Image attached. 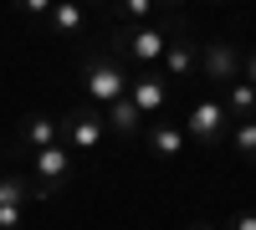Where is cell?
I'll list each match as a JSON object with an SVG mask.
<instances>
[{
    "instance_id": "obj_19",
    "label": "cell",
    "mask_w": 256,
    "mask_h": 230,
    "mask_svg": "<svg viewBox=\"0 0 256 230\" xmlns=\"http://www.w3.org/2000/svg\"><path fill=\"white\" fill-rule=\"evenodd\" d=\"M184 230H216V225H210V220H190Z\"/></svg>"
},
{
    "instance_id": "obj_5",
    "label": "cell",
    "mask_w": 256,
    "mask_h": 230,
    "mask_svg": "<svg viewBox=\"0 0 256 230\" xmlns=\"http://www.w3.org/2000/svg\"><path fill=\"white\" fill-rule=\"evenodd\" d=\"M200 77L210 87H230L241 77V46L236 41H205L200 46Z\"/></svg>"
},
{
    "instance_id": "obj_16",
    "label": "cell",
    "mask_w": 256,
    "mask_h": 230,
    "mask_svg": "<svg viewBox=\"0 0 256 230\" xmlns=\"http://www.w3.org/2000/svg\"><path fill=\"white\" fill-rule=\"evenodd\" d=\"M52 5H56V0H16V10H20V15H31V20H46Z\"/></svg>"
},
{
    "instance_id": "obj_15",
    "label": "cell",
    "mask_w": 256,
    "mask_h": 230,
    "mask_svg": "<svg viewBox=\"0 0 256 230\" xmlns=\"http://www.w3.org/2000/svg\"><path fill=\"white\" fill-rule=\"evenodd\" d=\"M0 230H26V205H0Z\"/></svg>"
},
{
    "instance_id": "obj_9",
    "label": "cell",
    "mask_w": 256,
    "mask_h": 230,
    "mask_svg": "<svg viewBox=\"0 0 256 230\" xmlns=\"http://www.w3.org/2000/svg\"><path fill=\"white\" fill-rule=\"evenodd\" d=\"M144 138H148V149H154L159 159H180L184 154V123H169V118H159V123H148L144 128Z\"/></svg>"
},
{
    "instance_id": "obj_14",
    "label": "cell",
    "mask_w": 256,
    "mask_h": 230,
    "mask_svg": "<svg viewBox=\"0 0 256 230\" xmlns=\"http://www.w3.org/2000/svg\"><path fill=\"white\" fill-rule=\"evenodd\" d=\"M0 205H31V179L26 174H0Z\"/></svg>"
},
{
    "instance_id": "obj_21",
    "label": "cell",
    "mask_w": 256,
    "mask_h": 230,
    "mask_svg": "<svg viewBox=\"0 0 256 230\" xmlns=\"http://www.w3.org/2000/svg\"><path fill=\"white\" fill-rule=\"evenodd\" d=\"M92 5H108V0H92Z\"/></svg>"
},
{
    "instance_id": "obj_20",
    "label": "cell",
    "mask_w": 256,
    "mask_h": 230,
    "mask_svg": "<svg viewBox=\"0 0 256 230\" xmlns=\"http://www.w3.org/2000/svg\"><path fill=\"white\" fill-rule=\"evenodd\" d=\"M164 5H169V10H174V5H184V0H164Z\"/></svg>"
},
{
    "instance_id": "obj_12",
    "label": "cell",
    "mask_w": 256,
    "mask_h": 230,
    "mask_svg": "<svg viewBox=\"0 0 256 230\" xmlns=\"http://www.w3.org/2000/svg\"><path fill=\"white\" fill-rule=\"evenodd\" d=\"M159 0H108V10H113V26H144L148 15H154Z\"/></svg>"
},
{
    "instance_id": "obj_11",
    "label": "cell",
    "mask_w": 256,
    "mask_h": 230,
    "mask_svg": "<svg viewBox=\"0 0 256 230\" xmlns=\"http://www.w3.org/2000/svg\"><path fill=\"white\" fill-rule=\"evenodd\" d=\"M220 92H226V97H220L226 113L236 118V123H241V118H256V87H251L246 77H236V82H230V87H220Z\"/></svg>"
},
{
    "instance_id": "obj_18",
    "label": "cell",
    "mask_w": 256,
    "mask_h": 230,
    "mask_svg": "<svg viewBox=\"0 0 256 230\" xmlns=\"http://www.w3.org/2000/svg\"><path fill=\"white\" fill-rule=\"evenodd\" d=\"M241 77H246V82H251V87H256V46H251V51L241 56Z\"/></svg>"
},
{
    "instance_id": "obj_13",
    "label": "cell",
    "mask_w": 256,
    "mask_h": 230,
    "mask_svg": "<svg viewBox=\"0 0 256 230\" xmlns=\"http://www.w3.org/2000/svg\"><path fill=\"white\" fill-rule=\"evenodd\" d=\"M230 149H236L246 164H256V118H241V123H230Z\"/></svg>"
},
{
    "instance_id": "obj_6",
    "label": "cell",
    "mask_w": 256,
    "mask_h": 230,
    "mask_svg": "<svg viewBox=\"0 0 256 230\" xmlns=\"http://www.w3.org/2000/svg\"><path fill=\"white\" fill-rule=\"evenodd\" d=\"M128 97L138 102V113H144V118L164 113V102H169L164 72H154V67H138V72H128Z\"/></svg>"
},
{
    "instance_id": "obj_2",
    "label": "cell",
    "mask_w": 256,
    "mask_h": 230,
    "mask_svg": "<svg viewBox=\"0 0 256 230\" xmlns=\"http://www.w3.org/2000/svg\"><path fill=\"white\" fill-rule=\"evenodd\" d=\"M184 138L200 143V149H220V143L230 138V113H226V102H220V97H200L195 108H190V118H184Z\"/></svg>"
},
{
    "instance_id": "obj_22",
    "label": "cell",
    "mask_w": 256,
    "mask_h": 230,
    "mask_svg": "<svg viewBox=\"0 0 256 230\" xmlns=\"http://www.w3.org/2000/svg\"><path fill=\"white\" fill-rule=\"evenodd\" d=\"M210 5H226V0H210Z\"/></svg>"
},
{
    "instance_id": "obj_3",
    "label": "cell",
    "mask_w": 256,
    "mask_h": 230,
    "mask_svg": "<svg viewBox=\"0 0 256 230\" xmlns=\"http://www.w3.org/2000/svg\"><path fill=\"white\" fill-rule=\"evenodd\" d=\"M164 31H169V46H164V77H195V72H200V41L190 36L184 15L169 10V15H164Z\"/></svg>"
},
{
    "instance_id": "obj_8",
    "label": "cell",
    "mask_w": 256,
    "mask_h": 230,
    "mask_svg": "<svg viewBox=\"0 0 256 230\" xmlns=\"http://www.w3.org/2000/svg\"><path fill=\"white\" fill-rule=\"evenodd\" d=\"M102 118H108V128L118 133V138H144V128H148V118L138 113V102L134 97H118V102H108V108H102Z\"/></svg>"
},
{
    "instance_id": "obj_17",
    "label": "cell",
    "mask_w": 256,
    "mask_h": 230,
    "mask_svg": "<svg viewBox=\"0 0 256 230\" xmlns=\"http://www.w3.org/2000/svg\"><path fill=\"white\" fill-rule=\"evenodd\" d=\"M226 230H256V210H241V215H230Z\"/></svg>"
},
{
    "instance_id": "obj_7",
    "label": "cell",
    "mask_w": 256,
    "mask_h": 230,
    "mask_svg": "<svg viewBox=\"0 0 256 230\" xmlns=\"http://www.w3.org/2000/svg\"><path fill=\"white\" fill-rule=\"evenodd\" d=\"M52 143H62V118H46V113H26V118H20V133H16L20 154L52 149Z\"/></svg>"
},
{
    "instance_id": "obj_1",
    "label": "cell",
    "mask_w": 256,
    "mask_h": 230,
    "mask_svg": "<svg viewBox=\"0 0 256 230\" xmlns=\"http://www.w3.org/2000/svg\"><path fill=\"white\" fill-rule=\"evenodd\" d=\"M77 72H82V92H88L92 108H108V102H118L128 92V67L113 56V51H102V46H88L77 56Z\"/></svg>"
},
{
    "instance_id": "obj_4",
    "label": "cell",
    "mask_w": 256,
    "mask_h": 230,
    "mask_svg": "<svg viewBox=\"0 0 256 230\" xmlns=\"http://www.w3.org/2000/svg\"><path fill=\"white\" fill-rule=\"evenodd\" d=\"M102 133H108V118H102V108H92V102H82V108H72L67 118H62V143H67L72 154H92Z\"/></svg>"
},
{
    "instance_id": "obj_10",
    "label": "cell",
    "mask_w": 256,
    "mask_h": 230,
    "mask_svg": "<svg viewBox=\"0 0 256 230\" xmlns=\"http://www.w3.org/2000/svg\"><path fill=\"white\" fill-rule=\"evenodd\" d=\"M46 26L56 36H82L88 31V15H82V0H56V5L46 10Z\"/></svg>"
}]
</instances>
